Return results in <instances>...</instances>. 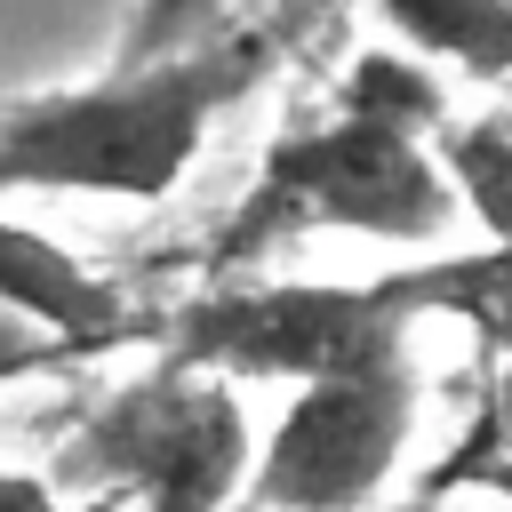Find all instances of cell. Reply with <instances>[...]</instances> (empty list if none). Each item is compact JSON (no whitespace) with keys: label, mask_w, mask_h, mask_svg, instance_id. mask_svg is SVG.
Segmentation results:
<instances>
[{"label":"cell","mask_w":512,"mask_h":512,"mask_svg":"<svg viewBox=\"0 0 512 512\" xmlns=\"http://www.w3.org/2000/svg\"><path fill=\"white\" fill-rule=\"evenodd\" d=\"M464 312L488 336H512V256H440L384 280H224L160 320L168 360L208 368L224 384H320L352 368L408 360V320Z\"/></svg>","instance_id":"1"},{"label":"cell","mask_w":512,"mask_h":512,"mask_svg":"<svg viewBox=\"0 0 512 512\" xmlns=\"http://www.w3.org/2000/svg\"><path fill=\"white\" fill-rule=\"evenodd\" d=\"M272 40H192L152 64H112L104 80L48 88L0 112V192H104L160 200L200 160L208 128L264 80Z\"/></svg>","instance_id":"2"},{"label":"cell","mask_w":512,"mask_h":512,"mask_svg":"<svg viewBox=\"0 0 512 512\" xmlns=\"http://www.w3.org/2000/svg\"><path fill=\"white\" fill-rule=\"evenodd\" d=\"M456 224V192L416 128L336 112L320 128H288L264 160L256 184L240 192L216 256H256L296 232H352V240H392L424 248Z\"/></svg>","instance_id":"3"},{"label":"cell","mask_w":512,"mask_h":512,"mask_svg":"<svg viewBox=\"0 0 512 512\" xmlns=\"http://www.w3.org/2000/svg\"><path fill=\"white\" fill-rule=\"evenodd\" d=\"M72 464L144 512H232L248 496L256 432L224 376L160 360L96 400V416L72 432Z\"/></svg>","instance_id":"4"},{"label":"cell","mask_w":512,"mask_h":512,"mask_svg":"<svg viewBox=\"0 0 512 512\" xmlns=\"http://www.w3.org/2000/svg\"><path fill=\"white\" fill-rule=\"evenodd\" d=\"M416 432V368H352L296 384L248 464V512H360L408 456Z\"/></svg>","instance_id":"5"},{"label":"cell","mask_w":512,"mask_h":512,"mask_svg":"<svg viewBox=\"0 0 512 512\" xmlns=\"http://www.w3.org/2000/svg\"><path fill=\"white\" fill-rule=\"evenodd\" d=\"M0 312L24 320L32 336H48L64 360L112 352L128 336H160V320H144L120 280L88 272L64 240H48L16 216H0Z\"/></svg>","instance_id":"6"},{"label":"cell","mask_w":512,"mask_h":512,"mask_svg":"<svg viewBox=\"0 0 512 512\" xmlns=\"http://www.w3.org/2000/svg\"><path fill=\"white\" fill-rule=\"evenodd\" d=\"M416 56L512 88V0H368Z\"/></svg>","instance_id":"7"},{"label":"cell","mask_w":512,"mask_h":512,"mask_svg":"<svg viewBox=\"0 0 512 512\" xmlns=\"http://www.w3.org/2000/svg\"><path fill=\"white\" fill-rule=\"evenodd\" d=\"M440 176L456 192V208L480 216L488 248L512 256V128L504 120H464V128H440Z\"/></svg>","instance_id":"8"},{"label":"cell","mask_w":512,"mask_h":512,"mask_svg":"<svg viewBox=\"0 0 512 512\" xmlns=\"http://www.w3.org/2000/svg\"><path fill=\"white\" fill-rule=\"evenodd\" d=\"M344 112H368V120H392V128H416V136H424V128H440V88H432L424 64L368 48V56L344 72Z\"/></svg>","instance_id":"9"},{"label":"cell","mask_w":512,"mask_h":512,"mask_svg":"<svg viewBox=\"0 0 512 512\" xmlns=\"http://www.w3.org/2000/svg\"><path fill=\"white\" fill-rule=\"evenodd\" d=\"M224 16V0H136L128 24H120V48L112 64H152V56H176L192 40H208Z\"/></svg>","instance_id":"10"},{"label":"cell","mask_w":512,"mask_h":512,"mask_svg":"<svg viewBox=\"0 0 512 512\" xmlns=\"http://www.w3.org/2000/svg\"><path fill=\"white\" fill-rule=\"evenodd\" d=\"M64 352L48 344V336H32L24 320H8L0 312V384H16V376H32V368H56Z\"/></svg>","instance_id":"11"},{"label":"cell","mask_w":512,"mask_h":512,"mask_svg":"<svg viewBox=\"0 0 512 512\" xmlns=\"http://www.w3.org/2000/svg\"><path fill=\"white\" fill-rule=\"evenodd\" d=\"M0 512H64V504H56V488H48V480H32V472H8V464H0Z\"/></svg>","instance_id":"12"},{"label":"cell","mask_w":512,"mask_h":512,"mask_svg":"<svg viewBox=\"0 0 512 512\" xmlns=\"http://www.w3.org/2000/svg\"><path fill=\"white\" fill-rule=\"evenodd\" d=\"M496 432H504V480H512V368L496 384Z\"/></svg>","instance_id":"13"},{"label":"cell","mask_w":512,"mask_h":512,"mask_svg":"<svg viewBox=\"0 0 512 512\" xmlns=\"http://www.w3.org/2000/svg\"><path fill=\"white\" fill-rule=\"evenodd\" d=\"M496 480H504V472H496ZM504 488H512V480H504Z\"/></svg>","instance_id":"14"},{"label":"cell","mask_w":512,"mask_h":512,"mask_svg":"<svg viewBox=\"0 0 512 512\" xmlns=\"http://www.w3.org/2000/svg\"><path fill=\"white\" fill-rule=\"evenodd\" d=\"M232 512H248V504H232Z\"/></svg>","instance_id":"15"}]
</instances>
